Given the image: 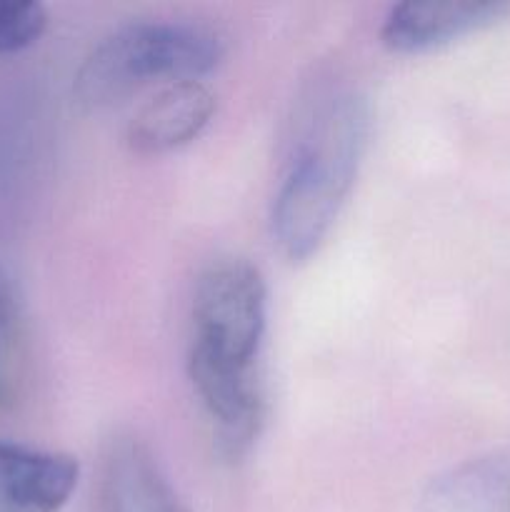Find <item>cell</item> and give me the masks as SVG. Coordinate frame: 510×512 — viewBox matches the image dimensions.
Segmentation results:
<instances>
[{
  "label": "cell",
  "instance_id": "obj_1",
  "mask_svg": "<svg viewBox=\"0 0 510 512\" xmlns=\"http://www.w3.org/2000/svg\"><path fill=\"white\" fill-rule=\"evenodd\" d=\"M370 110L355 90L315 100L293 140L273 200V238L293 263L313 258L333 230L368 145Z\"/></svg>",
  "mask_w": 510,
  "mask_h": 512
},
{
  "label": "cell",
  "instance_id": "obj_2",
  "mask_svg": "<svg viewBox=\"0 0 510 512\" xmlns=\"http://www.w3.org/2000/svg\"><path fill=\"white\" fill-rule=\"evenodd\" d=\"M215 30L193 23H135L100 40L75 75L80 103L100 108L158 80H198L223 60Z\"/></svg>",
  "mask_w": 510,
  "mask_h": 512
},
{
  "label": "cell",
  "instance_id": "obj_3",
  "mask_svg": "<svg viewBox=\"0 0 510 512\" xmlns=\"http://www.w3.org/2000/svg\"><path fill=\"white\" fill-rule=\"evenodd\" d=\"M268 323V288L253 263L218 260L200 273L193 295V353L255 370Z\"/></svg>",
  "mask_w": 510,
  "mask_h": 512
},
{
  "label": "cell",
  "instance_id": "obj_4",
  "mask_svg": "<svg viewBox=\"0 0 510 512\" xmlns=\"http://www.w3.org/2000/svg\"><path fill=\"white\" fill-rule=\"evenodd\" d=\"M188 373L195 395L213 420L220 448L228 455L245 453L258 438L265 418L263 390L255 370L230 368L190 350Z\"/></svg>",
  "mask_w": 510,
  "mask_h": 512
},
{
  "label": "cell",
  "instance_id": "obj_5",
  "mask_svg": "<svg viewBox=\"0 0 510 512\" xmlns=\"http://www.w3.org/2000/svg\"><path fill=\"white\" fill-rule=\"evenodd\" d=\"M510 3L500 0H425L388 10L380 28L385 48L395 53H425L508 18Z\"/></svg>",
  "mask_w": 510,
  "mask_h": 512
},
{
  "label": "cell",
  "instance_id": "obj_6",
  "mask_svg": "<svg viewBox=\"0 0 510 512\" xmlns=\"http://www.w3.org/2000/svg\"><path fill=\"white\" fill-rule=\"evenodd\" d=\"M95 512H190L160 470L158 460L133 435L108 445L100 468Z\"/></svg>",
  "mask_w": 510,
  "mask_h": 512
},
{
  "label": "cell",
  "instance_id": "obj_7",
  "mask_svg": "<svg viewBox=\"0 0 510 512\" xmlns=\"http://www.w3.org/2000/svg\"><path fill=\"white\" fill-rule=\"evenodd\" d=\"M78 478L70 455L0 440V512H60Z\"/></svg>",
  "mask_w": 510,
  "mask_h": 512
},
{
  "label": "cell",
  "instance_id": "obj_8",
  "mask_svg": "<svg viewBox=\"0 0 510 512\" xmlns=\"http://www.w3.org/2000/svg\"><path fill=\"white\" fill-rule=\"evenodd\" d=\"M215 113V95L200 80L170 83L138 110L128 140L138 153L158 155L193 143Z\"/></svg>",
  "mask_w": 510,
  "mask_h": 512
},
{
  "label": "cell",
  "instance_id": "obj_9",
  "mask_svg": "<svg viewBox=\"0 0 510 512\" xmlns=\"http://www.w3.org/2000/svg\"><path fill=\"white\" fill-rule=\"evenodd\" d=\"M23 385V325L10 285L0 278V408L18 400Z\"/></svg>",
  "mask_w": 510,
  "mask_h": 512
},
{
  "label": "cell",
  "instance_id": "obj_10",
  "mask_svg": "<svg viewBox=\"0 0 510 512\" xmlns=\"http://www.w3.org/2000/svg\"><path fill=\"white\" fill-rule=\"evenodd\" d=\"M48 13L33 0H0V55L20 53L40 40Z\"/></svg>",
  "mask_w": 510,
  "mask_h": 512
}]
</instances>
